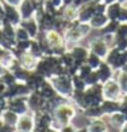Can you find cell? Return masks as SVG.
<instances>
[{
    "label": "cell",
    "instance_id": "cell-1",
    "mask_svg": "<svg viewBox=\"0 0 127 132\" xmlns=\"http://www.w3.org/2000/svg\"><path fill=\"white\" fill-rule=\"evenodd\" d=\"M35 129V123H34L33 117L22 114L18 117L16 124H15V131L16 132H34Z\"/></svg>",
    "mask_w": 127,
    "mask_h": 132
},
{
    "label": "cell",
    "instance_id": "cell-2",
    "mask_svg": "<svg viewBox=\"0 0 127 132\" xmlns=\"http://www.w3.org/2000/svg\"><path fill=\"white\" fill-rule=\"evenodd\" d=\"M108 127L101 120H93L87 128V132H107Z\"/></svg>",
    "mask_w": 127,
    "mask_h": 132
},
{
    "label": "cell",
    "instance_id": "cell-3",
    "mask_svg": "<svg viewBox=\"0 0 127 132\" xmlns=\"http://www.w3.org/2000/svg\"><path fill=\"white\" fill-rule=\"evenodd\" d=\"M60 132H77V131H76V128H75L73 125L68 124V125H65V127H62Z\"/></svg>",
    "mask_w": 127,
    "mask_h": 132
}]
</instances>
